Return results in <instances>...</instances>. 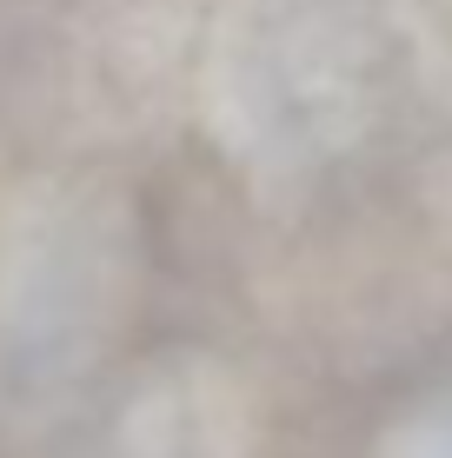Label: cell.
<instances>
[{
	"label": "cell",
	"mask_w": 452,
	"mask_h": 458,
	"mask_svg": "<svg viewBox=\"0 0 452 458\" xmlns=\"http://www.w3.org/2000/svg\"><path fill=\"white\" fill-rule=\"evenodd\" d=\"M220 126L260 166H306L346 133V87L306 40L267 34L226 54L220 67Z\"/></svg>",
	"instance_id": "2"
},
{
	"label": "cell",
	"mask_w": 452,
	"mask_h": 458,
	"mask_svg": "<svg viewBox=\"0 0 452 458\" xmlns=\"http://www.w3.org/2000/svg\"><path fill=\"white\" fill-rule=\"evenodd\" d=\"M120 246L93 207H34L0 246V378L54 392L107 333Z\"/></svg>",
	"instance_id": "1"
},
{
	"label": "cell",
	"mask_w": 452,
	"mask_h": 458,
	"mask_svg": "<svg viewBox=\"0 0 452 458\" xmlns=\"http://www.w3.org/2000/svg\"><path fill=\"white\" fill-rule=\"evenodd\" d=\"M120 458H253L240 386L207 359L153 372L120 419Z\"/></svg>",
	"instance_id": "3"
},
{
	"label": "cell",
	"mask_w": 452,
	"mask_h": 458,
	"mask_svg": "<svg viewBox=\"0 0 452 458\" xmlns=\"http://www.w3.org/2000/svg\"><path fill=\"white\" fill-rule=\"evenodd\" d=\"M386 458H452V399L426 405L386 438Z\"/></svg>",
	"instance_id": "4"
}]
</instances>
